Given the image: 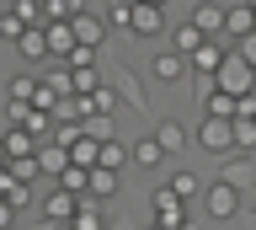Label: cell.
I'll use <instances>...</instances> for the list:
<instances>
[{
    "mask_svg": "<svg viewBox=\"0 0 256 230\" xmlns=\"http://www.w3.org/2000/svg\"><path fill=\"white\" fill-rule=\"evenodd\" d=\"M224 17H230V6H219V0H198V6H192V22L203 27V38H219Z\"/></svg>",
    "mask_w": 256,
    "mask_h": 230,
    "instance_id": "9c48e42d",
    "label": "cell"
},
{
    "mask_svg": "<svg viewBox=\"0 0 256 230\" xmlns=\"http://www.w3.org/2000/svg\"><path fill=\"white\" fill-rule=\"evenodd\" d=\"M70 27H75L80 49H102V38L112 33V27H107V17H102V11H80V17L70 22Z\"/></svg>",
    "mask_w": 256,
    "mask_h": 230,
    "instance_id": "52a82bcc",
    "label": "cell"
},
{
    "mask_svg": "<svg viewBox=\"0 0 256 230\" xmlns=\"http://www.w3.org/2000/svg\"><path fill=\"white\" fill-rule=\"evenodd\" d=\"M6 102H22V107H32V102H38V81H32V75H16V81L6 86Z\"/></svg>",
    "mask_w": 256,
    "mask_h": 230,
    "instance_id": "d4e9b609",
    "label": "cell"
},
{
    "mask_svg": "<svg viewBox=\"0 0 256 230\" xmlns=\"http://www.w3.org/2000/svg\"><path fill=\"white\" fill-rule=\"evenodd\" d=\"M75 230H107V203H96V198H86L75 214Z\"/></svg>",
    "mask_w": 256,
    "mask_h": 230,
    "instance_id": "7402d4cb",
    "label": "cell"
},
{
    "mask_svg": "<svg viewBox=\"0 0 256 230\" xmlns=\"http://www.w3.org/2000/svg\"><path fill=\"white\" fill-rule=\"evenodd\" d=\"M235 54H240V59H246V65H251V70H256V33H251V38H246V43H235Z\"/></svg>",
    "mask_w": 256,
    "mask_h": 230,
    "instance_id": "d6a6232c",
    "label": "cell"
},
{
    "mask_svg": "<svg viewBox=\"0 0 256 230\" xmlns=\"http://www.w3.org/2000/svg\"><path fill=\"white\" fill-rule=\"evenodd\" d=\"M0 33H6V43L16 49V43H22V33H27V22L16 17V11H6V17H0Z\"/></svg>",
    "mask_w": 256,
    "mask_h": 230,
    "instance_id": "83f0119b",
    "label": "cell"
},
{
    "mask_svg": "<svg viewBox=\"0 0 256 230\" xmlns=\"http://www.w3.org/2000/svg\"><path fill=\"white\" fill-rule=\"evenodd\" d=\"M198 145L208 155H235V123L230 118H203L198 123Z\"/></svg>",
    "mask_w": 256,
    "mask_h": 230,
    "instance_id": "3957f363",
    "label": "cell"
},
{
    "mask_svg": "<svg viewBox=\"0 0 256 230\" xmlns=\"http://www.w3.org/2000/svg\"><path fill=\"white\" fill-rule=\"evenodd\" d=\"M6 171H11V177H22V182H32L43 166H38V155H27V161H6Z\"/></svg>",
    "mask_w": 256,
    "mask_h": 230,
    "instance_id": "4dcf8cb0",
    "label": "cell"
},
{
    "mask_svg": "<svg viewBox=\"0 0 256 230\" xmlns=\"http://www.w3.org/2000/svg\"><path fill=\"white\" fill-rule=\"evenodd\" d=\"M48 230H75V225H48Z\"/></svg>",
    "mask_w": 256,
    "mask_h": 230,
    "instance_id": "d590c367",
    "label": "cell"
},
{
    "mask_svg": "<svg viewBox=\"0 0 256 230\" xmlns=\"http://www.w3.org/2000/svg\"><path fill=\"white\" fill-rule=\"evenodd\" d=\"M128 161H134V145H123V139H107V145H102V166H107V171H123Z\"/></svg>",
    "mask_w": 256,
    "mask_h": 230,
    "instance_id": "603a6c76",
    "label": "cell"
},
{
    "mask_svg": "<svg viewBox=\"0 0 256 230\" xmlns=\"http://www.w3.org/2000/svg\"><path fill=\"white\" fill-rule=\"evenodd\" d=\"M38 139H32L27 129H6V161H27V155H38Z\"/></svg>",
    "mask_w": 256,
    "mask_h": 230,
    "instance_id": "e0dca14e",
    "label": "cell"
},
{
    "mask_svg": "<svg viewBox=\"0 0 256 230\" xmlns=\"http://www.w3.org/2000/svg\"><path fill=\"white\" fill-rule=\"evenodd\" d=\"M166 33V6H139L134 0V38H160Z\"/></svg>",
    "mask_w": 256,
    "mask_h": 230,
    "instance_id": "30bf717a",
    "label": "cell"
},
{
    "mask_svg": "<svg viewBox=\"0 0 256 230\" xmlns=\"http://www.w3.org/2000/svg\"><path fill=\"white\" fill-rule=\"evenodd\" d=\"M54 187H64V193H75V198H86V193H91V171H86V166H70V171H64Z\"/></svg>",
    "mask_w": 256,
    "mask_h": 230,
    "instance_id": "cb8c5ba5",
    "label": "cell"
},
{
    "mask_svg": "<svg viewBox=\"0 0 256 230\" xmlns=\"http://www.w3.org/2000/svg\"><path fill=\"white\" fill-rule=\"evenodd\" d=\"M155 139L166 145V155H182V145H187V129H182L176 118H155Z\"/></svg>",
    "mask_w": 256,
    "mask_h": 230,
    "instance_id": "2e32d148",
    "label": "cell"
},
{
    "mask_svg": "<svg viewBox=\"0 0 256 230\" xmlns=\"http://www.w3.org/2000/svg\"><path fill=\"white\" fill-rule=\"evenodd\" d=\"M150 203H155V225H166V230H187V225H192V209L171 193V187H155Z\"/></svg>",
    "mask_w": 256,
    "mask_h": 230,
    "instance_id": "277c9868",
    "label": "cell"
},
{
    "mask_svg": "<svg viewBox=\"0 0 256 230\" xmlns=\"http://www.w3.org/2000/svg\"><path fill=\"white\" fill-rule=\"evenodd\" d=\"M203 209H208V219H235L240 209H246V198H240V187L235 182H208V193H203Z\"/></svg>",
    "mask_w": 256,
    "mask_h": 230,
    "instance_id": "7a4b0ae2",
    "label": "cell"
},
{
    "mask_svg": "<svg viewBox=\"0 0 256 230\" xmlns=\"http://www.w3.org/2000/svg\"><path fill=\"white\" fill-rule=\"evenodd\" d=\"M256 33V11L240 0V6H230V17H224V38H235V43H246V38Z\"/></svg>",
    "mask_w": 256,
    "mask_h": 230,
    "instance_id": "8fae6325",
    "label": "cell"
},
{
    "mask_svg": "<svg viewBox=\"0 0 256 230\" xmlns=\"http://www.w3.org/2000/svg\"><path fill=\"white\" fill-rule=\"evenodd\" d=\"M139 6H166V0H139Z\"/></svg>",
    "mask_w": 256,
    "mask_h": 230,
    "instance_id": "836d02e7",
    "label": "cell"
},
{
    "mask_svg": "<svg viewBox=\"0 0 256 230\" xmlns=\"http://www.w3.org/2000/svg\"><path fill=\"white\" fill-rule=\"evenodd\" d=\"M214 86H219L224 97H235V102H240V97H251V91H256V70L246 65V59H240L235 49H230V59L219 65V75H214Z\"/></svg>",
    "mask_w": 256,
    "mask_h": 230,
    "instance_id": "6da1fadb",
    "label": "cell"
},
{
    "mask_svg": "<svg viewBox=\"0 0 256 230\" xmlns=\"http://www.w3.org/2000/svg\"><path fill=\"white\" fill-rule=\"evenodd\" d=\"M171 43H176V54H187V59H192V54H198V49H203V43H208V38H203V27H198V22H182V27H176V33H171Z\"/></svg>",
    "mask_w": 256,
    "mask_h": 230,
    "instance_id": "ac0fdd59",
    "label": "cell"
},
{
    "mask_svg": "<svg viewBox=\"0 0 256 230\" xmlns=\"http://www.w3.org/2000/svg\"><path fill=\"white\" fill-rule=\"evenodd\" d=\"M22 129H27L32 139H43V134H59V129H54V123H48V113H38V107H32V113H27V123H22Z\"/></svg>",
    "mask_w": 256,
    "mask_h": 230,
    "instance_id": "f546056e",
    "label": "cell"
},
{
    "mask_svg": "<svg viewBox=\"0 0 256 230\" xmlns=\"http://www.w3.org/2000/svg\"><path fill=\"white\" fill-rule=\"evenodd\" d=\"M80 123H86V134H91V139H102V145H107V139H112V118L91 113V118H80Z\"/></svg>",
    "mask_w": 256,
    "mask_h": 230,
    "instance_id": "f1b7e54d",
    "label": "cell"
},
{
    "mask_svg": "<svg viewBox=\"0 0 256 230\" xmlns=\"http://www.w3.org/2000/svg\"><path fill=\"white\" fill-rule=\"evenodd\" d=\"M256 150V118H235V155Z\"/></svg>",
    "mask_w": 256,
    "mask_h": 230,
    "instance_id": "484cf974",
    "label": "cell"
},
{
    "mask_svg": "<svg viewBox=\"0 0 256 230\" xmlns=\"http://www.w3.org/2000/svg\"><path fill=\"white\" fill-rule=\"evenodd\" d=\"M80 49V38H75V27L70 22H48V54L59 59V65H70V54Z\"/></svg>",
    "mask_w": 256,
    "mask_h": 230,
    "instance_id": "ba28073f",
    "label": "cell"
},
{
    "mask_svg": "<svg viewBox=\"0 0 256 230\" xmlns=\"http://www.w3.org/2000/svg\"><path fill=\"white\" fill-rule=\"evenodd\" d=\"M118 187H123V171L96 166V171H91V193H86V198H96V203H112V198H118Z\"/></svg>",
    "mask_w": 256,
    "mask_h": 230,
    "instance_id": "7c38bea8",
    "label": "cell"
},
{
    "mask_svg": "<svg viewBox=\"0 0 256 230\" xmlns=\"http://www.w3.org/2000/svg\"><path fill=\"white\" fill-rule=\"evenodd\" d=\"M38 166H43L48 177L59 182V177H64V171H70L75 161H70V150H64V145H43V150H38Z\"/></svg>",
    "mask_w": 256,
    "mask_h": 230,
    "instance_id": "d6986e66",
    "label": "cell"
},
{
    "mask_svg": "<svg viewBox=\"0 0 256 230\" xmlns=\"http://www.w3.org/2000/svg\"><path fill=\"white\" fill-rule=\"evenodd\" d=\"M80 11H91L86 0H48V22H75Z\"/></svg>",
    "mask_w": 256,
    "mask_h": 230,
    "instance_id": "4316f807",
    "label": "cell"
},
{
    "mask_svg": "<svg viewBox=\"0 0 256 230\" xmlns=\"http://www.w3.org/2000/svg\"><path fill=\"white\" fill-rule=\"evenodd\" d=\"M70 70H96V49H75L70 54Z\"/></svg>",
    "mask_w": 256,
    "mask_h": 230,
    "instance_id": "1f68e13d",
    "label": "cell"
},
{
    "mask_svg": "<svg viewBox=\"0 0 256 230\" xmlns=\"http://www.w3.org/2000/svg\"><path fill=\"white\" fill-rule=\"evenodd\" d=\"M160 161H166V145H160L155 134H144V139H134V166H139V171H155Z\"/></svg>",
    "mask_w": 256,
    "mask_h": 230,
    "instance_id": "5bb4252c",
    "label": "cell"
},
{
    "mask_svg": "<svg viewBox=\"0 0 256 230\" xmlns=\"http://www.w3.org/2000/svg\"><path fill=\"white\" fill-rule=\"evenodd\" d=\"M16 54H22V59H32V65H38V59H54V54H48V27H27V33H22V43H16Z\"/></svg>",
    "mask_w": 256,
    "mask_h": 230,
    "instance_id": "9a60e30c",
    "label": "cell"
},
{
    "mask_svg": "<svg viewBox=\"0 0 256 230\" xmlns=\"http://www.w3.org/2000/svg\"><path fill=\"white\" fill-rule=\"evenodd\" d=\"M144 230H166V225H155V219H150V225H144Z\"/></svg>",
    "mask_w": 256,
    "mask_h": 230,
    "instance_id": "e575fe53",
    "label": "cell"
},
{
    "mask_svg": "<svg viewBox=\"0 0 256 230\" xmlns=\"http://www.w3.org/2000/svg\"><path fill=\"white\" fill-rule=\"evenodd\" d=\"M150 75H155V81L160 86H182V81H187V75H192V59H187V54H155V59H150Z\"/></svg>",
    "mask_w": 256,
    "mask_h": 230,
    "instance_id": "5b68a950",
    "label": "cell"
},
{
    "mask_svg": "<svg viewBox=\"0 0 256 230\" xmlns=\"http://www.w3.org/2000/svg\"><path fill=\"white\" fill-rule=\"evenodd\" d=\"M80 203H86V198L64 193V187H48V198H43V214H48V225H75Z\"/></svg>",
    "mask_w": 256,
    "mask_h": 230,
    "instance_id": "8992f818",
    "label": "cell"
},
{
    "mask_svg": "<svg viewBox=\"0 0 256 230\" xmlns=\"http://www.w3.org/2000/svg\"><path fill=\"white\" fill-rule=\"evenodd\" d=\"M0 198H6V209H27V203H32V182L0 171Z\"/></svg>",
    "mask_w": 256,
    "mask_h": 230,
    "instance_id": "4fadbf2b",
    "label": "cell"
},
{
    "mask_svg": "<svg viewBox=\"0 0 256 230\" xmlns=\"http://www.w3.org/2000/svg\"><path fill=\"white\" fill-rule=\"evenodd\" d=\"M166 187H171L182 203H192V198H203V193H208L203 182H198V171H171V182H166Z\"/></svg>",
    "mask_w": 256,
    "mask_h": 230,
    "instance_id": "ffe728a7",
    "label": "cell"
},
{
    "mask_svg": "<svg viewBox=\"0 0 256 230\" xmlns=\"http://www.w3.org/2000/svg\"><path fill=\"white\" fill-rule=\"evenodd\" d=\"M102 17H107V27H112V33H128V38H134V0H112Z\"/></svg>",
    "mask_w": 256,
    "mask_h": 230,
    "instance_id": "44dd1931",
    "label": "cell"
}]
</instances>
